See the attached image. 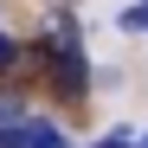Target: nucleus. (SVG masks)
Instances as JSON below:
<instances>
[{
	"instance_id": "f257e3e1",
	"label": "nucleus",
	"mask_w": 148,
	"mask_h": 148,
	"mask_svg": "<svg viewBox=\"0 0 148 148\" xmlns=\"http://www.w3.org/2000/svg\"><path fill=\"white\" fill-rule=\"evenodd\" d=\"M84 64H90L84 52L52 58V84H58V97H84V90H90V71H84Z\"/></svg>"
},
{
	"instance_id": "f03ea898",
	"label": "nucleus",
	"mask_w": 148,
	"mask_h": 148,
	"mask_svg": "<svg viewBox=\"0 0 148 148\" xmlns=\"http://www.w3.org/2000/svg\"><path fill=\"white\" fill-rule=\"evenodd\" d=\"M45 52H52V58L84 52V32H77V19H71V13H52V19H45Z\"/></svg>"
},
{
	"instance_id": "7ed1b4c3",
	"label": "nucleus",
	"mask_w": 148,
	"mask_h": 148,
	"mask_svg": "<svg viewBox=\"0 0 148 148\" xmlns=\"http://www.w3.org/2000/svg\"><path fill=\"white\" fill-rule=\"evenodd\" d=\"M19 116H26V97H19V90H7V84H0V129H13V122Z\"/></svg>"
},
{
	"instance_id": "20e7f679",
	"label": "nucleus",
	"mask_w": 148,
	"mask_h": 148,
	"mask_svg": "<svg viewBox=\"0 0 148 148\" xmlns=\"http://www.w3.org/2000/svg\"><path fill=\"white\" fill-rule=\"evenodd\" d=\"M116 26H122V32H148V0H135V7H122V13H116Z\"/></svg>"
},
{
	"instance_id": "39448f33",
	"label": "nucleus",
	"mask_w": 148,
	"mask_h": 148,
	"mask_svg": "<svg viewBox=\"0 0 148 148\" xmlns=\"http://www.w3.org/2000/svg\"><path fill=\"white\" fill-rule=\"evenodd\" d=\"M32 148H71V142L52 129V122H32Z\"/></svg>"
},
{
	"instance_id": "423d86ee",
	"label": "nucleus",
	"mask_w": 148,
	"mask_h": 148,
	"mask_svg": "<svg viewBox=\"0 0 148 148\" xmlns=\"http://www.w3.org/2000/svg\"><path fill=\"white\" fill-rule=\"evenodd\" d=\"M97 148H142V135H129V129H116V135H103Z\"/></svg>"
},
{
	"instance_id": "0eeeda50",
	"label": "nucleus",
	"mask_w": 148,
	"mask_h": 148,
	"mask_svg": "<svg viewBox=\"0 0 148 148\" xmlns=\"http://www.w3.org/2000/svg\"><path fill=\"white\" fill-rule=\"evenodd\" d=\"M13 58H19V45H13V39H0V77L13 71Z\"/></svg>"
},
{
	"instance_id": "6e6552de",
	"label": "nucleus",
	"mask_w": 148,
	"mask_h": 148,
	"mask_svg": "<svg viewBox=\"0 0 148 148\" xmlns=\"http://www.w3.org/2000/svg\"><path fill=\"white\" fill-rule=\"evenodd\" d=\"M142 148H148V135H142Z\"/></svg>"
}]
</instances>
